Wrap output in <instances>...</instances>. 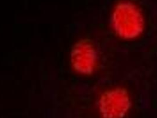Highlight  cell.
I'll list each match as a JSON object with an SVG mask.
<instances>
[{"instance_id":"7a4b0ae2","label":"cell","mask_w":157,"mask_h":118,"mask_svg":"<svg viewBox=\"0 0 157 118\" xmlns=\"http://www.w3.org/2000/svg\"><path fill=\"white\" fill-rule=\"evenodd\" d=\"M132 106V95L122 86H114L103 90L96 101L99 118H126Z\"/></svg>"},{"instance_id":"3957f363","label":"cell","mask_w":157,"mask_h":118,"mask_svg":"<svg viewBox=\"0 0 157 118\" xmlns=\"http://www.w3.org/2000/svg\"><path fill=\"white\" fill-rule=\"evenodd\" d=\"M99 52L94 43L87 39L78 40L72 47L70 63L72 70L82 76H90L98 70Z\"/></svg>"},{"instance_id":"6da1fadb","label":"cell","mask_w":157,"mask_h":118,"mask_svg":"<svg viewBox=\"0 0 157 118\" xmlns=\"http://www.w3.org/2000/svg\"><path fill=\"white\" fill-rule=\"evenodd\" d=\"M110 30L113 34L124 41L140 39L146 30V20L141 8L128 0L118 2L111 12Z\"/></svg>"}]
</instances>
